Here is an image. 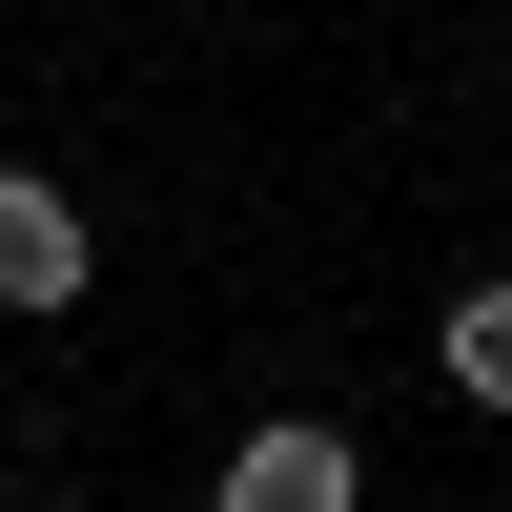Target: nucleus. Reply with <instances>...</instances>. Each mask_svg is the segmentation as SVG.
Segmentation results:
<instances>
[{"label":"nucleus","mask_w":512,"mask_h":512,"mask_svg":"<svg viewBox=\"0 0 512 512\" xmlns=\"http://www.w3.org/2000/svg\"><path fill=\"white\" fill-rule=\"evenodd\" d=\"M205 512H369V451L328 431V410H267V431H226Z\"/></svg>","instance_id":"obj_1"},{"label":"nucleus","mask_w":512,"mask_h":512,"mask_svg":"<svg viewBox=\"0 0 512 512\" xmlns=\"http://www.w3.org/2000/svg\"><path fill=\"white\" fill-rule=\"evenodd\" d=\"M82 287H103V246H82V205L41 185V164H0V308H21V328H62Z\"/></svg>","instance_id":"obj_2"},{"label":"nucleus","mask_w":512,"mask_h":512,"mask_svg":"<svg viewBox=\"0 0 512 512\" xmlns=\"http://www.w3.org/2000/svg\"><path fill=\"white\" fill-rule=\"evenodd\" d=\"M431 369H451L472 410H512V267H472V287L431 308Z\"/></svg>","instance_id":"obj_3"}]
</instances>
